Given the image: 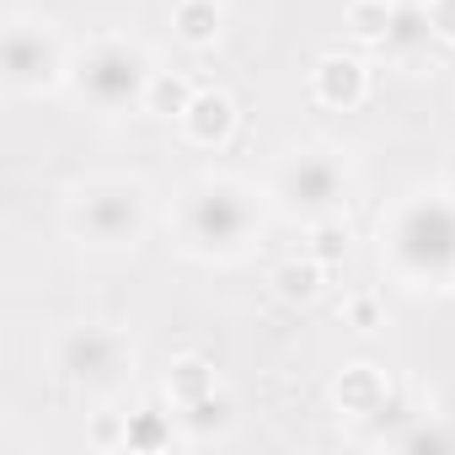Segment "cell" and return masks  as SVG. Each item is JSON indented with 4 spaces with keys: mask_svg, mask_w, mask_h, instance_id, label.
Segmentation results:
<instances>
[{
    "mask_svg": "<svg viewBox=\"0 0 455 455\" xmlns=\"http://www.w3.org/2000/svg\"><path fill=\"white\" fill-rule=\"evenodd\" d=\"M396 17V0H348V33L359 44H386Z\"/></svg>",
    "mask_w": 455,
    "mask_h": 455,
    "instance_id": "cell-20",
    "label": "cell"
},
{
    "mask_svg": "<svg viewBox=\"0 0 455 455\" xmlns=\"http://www.w3.org/2000/svg\"><path fill=\"white\" fill-rule=\"evenodd\" d=\"M348 220H338V214H322V220H311V258L322 263V268H343V258H348Z\"/></svg>",
    "mask_w": 455,
    "mask_h": 455,
    "instance_id": "cell-19",
    "label": "cell"
},
{
    "mask_svg": "<svg viewBox=\"0 0 455 455\" xmlns=\"http://www.w3.org/2000/svg\"><path fill=\"white\" fill-rule=\"evenodd\" d=\"M150 193L134 177H86L65 198V231L97 252H129L145 242Z\"/></svg>",
    "mask_w": 455,
    "mask_h": 455,
    "instance_id": "cell-3",
    "label": "cell"
},
{
    "mask_svg": "<svg viewBox=\"0 0 455 455\" xmlns=\"http://www.w3.org/2000/svg\"><path fill=\"white\" fill-rule=\"evenodd\" d=\"M311 97H316L322 108H332V113L364 108V97H370V70H364V60H354V54H322V60L311 65Z\"/></svg>",
    "mask_w": 455,
    "mask_h": 455,
    "instance_id": "cell-9",
    "label": "cell"
},
{
    "mask_svg": "<svg viewBox=\"0 0 455 455\" xmlns=\"http://www.w3.org/2000/svg\"><path fill=\"white\" fill-rule=\"evenodd\" d=\"M54 370L70 386L113 391V386H124L134 375V343H129V332H118L108 322H76L54 343Z\"/></svg>",
    "mask_w": 455,
    "mask_h": 455,
    "instance_id": "cell-6",
    "label": "cell"
},
{
    "mask_svg": "<svg viewBox=\"0 0 455 455\" xmlns=\"http://www.w3.org/2000/svg\"><path fill=\"white\" fill-rule=\"evenodd\" d=\"M343 322H348L354 332H375V327L386 322V306H380V295H375V290H359V295H348V300H343Z\"/></svg>",
    "mask_w": 455,
    "mask_h": 455,
    "instance_id": "cell-21",
    "label": "cell"
},
{
    "mask_svg": "<svg viewBox=\"0 0 455 455\" xmlns=\"http://www.w3.org/2000/svg\"><path fill=\"white\" fill-rule=\"evenodd\" d=\"M177 124H182V140H188V145L220 150V145H231V134H236V102L225 97V92H198L193 108H188Z\"/></svg>",
    "mask_w": 455,
    "mask_h": 455,
    "instance_id": "cell-10",
    "label": "cell"
},
{
    "mask_svg": "<svg viewBox=\"0 0 455 455\" xmlns=\"http://www.w3.org/2000/svg\"><path fill=\"white\" fill-rule=\"evenodd\" d=\"M124 434H129V412H97L92 418V444L97 450H124Z\"/></svg>",
    "mask_w": 455,
    "mask_h": 455,
    "instance_id": "cell-22",
    "label": "cell"
},
{
    "mask_svg": "<svg viewBox=\"0 0 455 455\" xmlns=\"http://www.w3.org/2000/svg\"><path fill=\"white\" fill-rule=\"evenodd\" d=\"M428 38H434V28H428L423 0H396V17H391V33H386V44H380V49H391V54L412 60L418 49H428Z\"/></svg>",
    "mask_w": 455,
    "mask_h": 455,
    "instance_id": "cell-16",
    "label": "cell"
},
{
    "mask_svg": "<svg viewBox=\"0 0 455 455\" xmlns=\"http://www.w3.org/2000/svg\"><path fill=\"white\" fill-rule=\"evenodd\" d=\"M193 97H198V86H193L182 70H156V76H150V92H145V113H156V118H182V113L193 108Z\"/></svg>",
    "mask_w": 455,
    "mask_h": 455,
    "instance_id": "cell-17",
    "label": "cell"
},
{
    "mask_svg": "<svg viewBox=\"0 0 455 455\" xmlns=\"http://www.w3.org/2000/svg\"><path fill=\"white\" fill-rule=\"evenodd\" d=\"M177 423H182V439H188V444H214V439H225V434H231V423H236V407H231V396L209 391V396H198V402L177 407Z\"/></svg>",
    "mask_w": 455,
    "mask_h": 455,
    "instance_id": "cell-11",
    "label": "cell"
},
{
    "mask_svg": "<svg viewBox=\"0 0 455 455\" xmlns=\"http://www.w3.org/2000/svg\"><path fill=\"white\" fill-rule=\"evenodd\" d=\"M177 428H182V423H172V412H166L161 402H145V407L129 412L124 450H134V455H161V450L177 444Z\"/></svg>",
    "mask_w": 455,
    "mask_h": 455,
    "instance_id": "cell-13",
    "label": "cell"
},
{
    "mask_svg": "<svg viewBox=\"0 0 455 455\" xmlns=\"http://www.w3.org/2000/svg\"><path fill=\"white\" fill-rule=\"evenodd\" d=\"M391 402H396V386H391V375H386L380 364H370V359L343 364L338 380H332V407H338L343 418L375 423L380 412H391Z\"/></svg>",
    "mask_w": 455,
    "mask_h": 455,
    "instance_id": "cell-8",
    "label": "cell"
},
{
    "mask_svg": "<svg viewBox=\"0 0 455 455\" xmlns=\"http://www.w3.org/2000/svg\"><path fill=\"white\" fill-rule=\"evenodd\" d=\"M263 231V198L252 182L231 172L193 177L172 204V236L198 263H231L242 258Z\"/></svg>",
    "mask_w": 455,
    "mask_h": 455,
    "instance_id": "cell-2",
    "label": "cell"
},
{
    "mask_svg": "<svg viewBox=\"0 0 455 455\" xmlns=\"http://www.w3.org/2000/svg\"><path fill=\"white\" fill-rule=\"evenodd\" d=\"M172 33L188 49H214L225 33V0H177L172 6Z\"/></svg>",
    "mask_w": 455,
    "mask_h": 455,
    "instance_id": "cell-12",
    "label": "cell"
},
{
    "mask_svg": "<svg viewBox=\"0 0 455 455\" xmlns=\"http://www.w3.org/2000/svg\"><path fill=\"white\" fill-rule=\"evenodd\" d=\"M209 391H214V364L204 354H177L166 364V402L172 407H188V402H198Z\"/></svg>",
    "mask_w": 455,
    "mask_h": 455,
    "instance_id": "cell-15",
    "label": "cell"
},
{
    "mask_svg": "<svg viewBox=\"0 0 455 455\" xmlns=\"http://www.w3.org/2000/svg\"><path fill=\"white\" fill-rule=\"evenodd\" d=\"M423 12H428V28L439 44H455V0H423Z\"/></svg>",
    "mask_w": 455,
    "mask_h": 455,
    "instance_id": "cell-23",
    "label": "cell"
},
{
    "mask_svg": "<svg viewBox=\"0 0 455 455\" xmlns=\"http://www.w3.org/2000/svg\"><path fill=\"white\" fill-rule=\"evenodd\" d=\"M274 295L284 300V306H311L316 295H322V284H327V268L306 252V258H290V263H279L274 268Z\"/></svg>",
    "mask_w": 455,
    "mask_h": 455,
    "instance_id": "cell-14",
    "label": "cell"
},
{
    "mask_svg": "<svg viewBox=\"0 0 455 455\" xmlns=\"http://www.w3.org/2000/svg\"><path fill=\"white\" fill-rule=\"evenodd\" d=\"M380 263L407 290H455V193L418 188L375 220Z\"/></svg>",
    "mask_w": 455,
    "mask_h": 455,
    "instance_id": "cell-1",
    "label": "cell"
},
{
    "mask_svg": "<svg viewBox=\"0 0 455 455\" xmlns=\"http://www.w3.org/2000/svg\"><path fill=\"white\" fill-rule=\"evenodd\" d=\"M386 444L402 450V455H444V450H455V428H444L439 418H412V423L396 428Z\"/></svg>",
    "mask_w": 455,
    "mask_h": 455,
    "instance_id": "cell-18",
    "label": "cell"
},
{
    "mask_svg": "<svg viewBox=\"0 0 455 455\" xmlns=\"http://www.w3.org/2000/svg\"><path fill=\"white\" fill-rule=\"evenodd\" d=\"M150 54L134 44V38H118V33H97L86 38L76 54H70V92L97 108V113H129V108H145V92H150Z\"/></svg>",
    "mask_w": 455,
    "mask_h": 455,
    "instance_id": "cell-4",
    "label": "cell"
},
{
    "mask_svg": "<svg viewBox=\"0 0 455 455\" xmlns=\"http://www.w3.org/2000/svg\"><path fill=\"white\" fill-rule=\"evenodd\" d=\"M0 76L17 97H44L70 81V49L49 22L12 17L0 33Z\"/></svg>",
    "mask_w": 455,
    "mask_h": 455,
    "instance_id": "cell-5",
    "label": "cell"
},
{
    "mask_svg": "<svg viewBox=\"0 0 455 455\" xmlns=\"http://www.w3.org/2000/svg\"><path fill=\"white\" fill-rule=\"evenodd\" d=\"M274 198H279L290 214H300V220L338 214L343 198H348V166L338 161V150H322V145L290 150V156L274 166Z\"/></svg>",
    "mask_w": 455,
    "mask_h": 455,
    "instance_id": "cell-7",
    "label": "cell"
}]
</instances>
